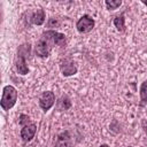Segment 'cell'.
Instances as JSON below:
<instances>
[{
  "mask_svg": "<svg viewBox=\"0 0 147 147\" xmlns=\"http://www.w3.org/2000/svg\"><path fill=\"white\" fill-rule=\"evenodd\" d=\"M139 94H140V106H144L145 103H147V79L140 85Z\"/></svg>",
  "mask_w": 147,
  "mask_h": 147,
  "instance_id": "obj_13",
  "label": "cell"
},
{
  "mask_svg": "<svg viewBox=\"0 0 147 147\" xmlns=\"http://www.w3.org/2000/svg\"><path fill=\"white\" fill-rule=\"evenodd\" d=\"M30 53V44H22L17 49L15 67L20 75H28L29 74V67L26 64V57Z\"/></svg>",
  "mask_w": 147,
  "mask_h": 147,
  "instance_id": "obj_1",
  "label": "cell"
},
{
  "mask_svg": "<svg viewBox=\"0 0 147 147\" xmlns=\"http://www.w3.org/2000/svg\"><path fill=\"white\" fill-rule=\"evenodd\" d=\"M71 144H72V139H71L70 132L67 130L61 132L57 136L55 141V147H71Z\"/></svg>",
  "mask_w": 147,
  "mask_h": 147,
  "instance_id": "obj_10",
  "label": "cell"
},
{
  "mask_svg": "<svg viewBox=\"0 0 147 147\" xmlns=\"http://www.w3.org/2000/svg\"><path fill=\"white\" fill-rule=\"evenodd\" d=\"M39 107L46 113L48 111L55 103V94L52 91H46L42 92L39 96Z\"/></svg>",
  "mask_w": 147,
  "mask_h": 147,
  "instance_id": "obj_6",
  "label": "cell"
},
{
  "mask_svg": "<svg viewBox=\"0 0 147 147\" xmlns=\"http://www.w3.org/2000/svg\"><path fill=\"white\" fill-rule=\"evenodd\" d=\"M53 42L49 38H47L46 36L41 34L40 39L36 42L34 46V54L38 57H48L51 54V51L53 48Z\"/></svg>",
  "mask_w": 147,
  "mask_h": 147,
  "instance_id": "obj_3",
  "label": "cell"
},
{
  "mask_svg": "<svg viewBox=\"0 0 147 147\" xmlns=\"http://www.w3.org/2000/svg\"><path fill=\"white\" fill-rule=\"evenodd\" d=\"M141 125H142V129H144L145 133L147 134V119H144V121H142V123H141Z\"/></svg>",
  "mask_w": 147,
  "mask_h": 147,
  "instance_id": "obj_17",
  "label": "cell"
},
{
  "mask_svg": "<svg viewBox=\"0 0 147 147\" xmlns=\"http://www.w3.org/2000/svg\"><path fill=\"white\" fill-rule=\"evenodd\" d=\"M100 147H109L107 144H102V145H100Z\"/></svg>",
  "mask_w": 147,
  "mask_h": 147,
  "instance_id": "obj_18",
  "label": "cell"
},
{
  "mask_svg": "<svg viewBox=\"0 0 147 147\" xmlns=\"http://www.w3.org/2000/svg\"><path fill=\"white\" fill-rule=\"evenodd\" d=\"M36 132H37V125H36V123L30 122V123H28V124H25V125L22 126L20 134H21V138H22V140L24 142H29V141H31L33 139Z\"/></svg>",
  "mask_w": 147,
  "mask_h": 147,
  "instance_id": "obj_8",
  "label": "cell"
},
{
  "mask_svg": "<svg viewBox=\"0 0 147 147\" xmlns=\"http://www.w3.org/2000/svg\"><path fill=\"white\" fill-rule=\"evenodd\" d=\"M94 25H95V22L90 15H83L76 23L77 31L80 33H88L90 31L93 30Z\"/></svg>",
  "mask_w": 147,
  "mask_h": 147,
  "instance_id": "obj_4",
  "label": "cell"
},
{
  "mask_svg": "<svg viewBox=\"0 0 147 147\" xmlns=\"http://www.w3.org/2000/svg\"><path fill=\"white\" fill-rule=\"evenodd\" d=\"M17 90L13 86V85H6L2 90V96H1V101H0V106L3 110H9L10 108H13L17 101Z\"/></svg>",
  "mask_w": 147,
  "mask_h": 147,
  "instance_id": "obj_2",
  "label": "cell"
},
{
  "mask_svg": "<svg viewBox=\"0 0 147 147\" xmlns=\"http://www.w3.org/2000/svg\"><path fill=\"white\" fill-rule=\"evenodd\" d=\"M105 5L108 10H115L122 5V1L121 0H106Z\"/></svg>",
  "mask_w": 147,
  "mask_h": 147,
  "instance_id": "obj_14",
  "label": "cell"
},
{
  "mask_svg": "<svg viewBox=\"0 0 147 147\" xmlns=\"http://www.w3.org/2000/svg\"><path fill=\"white\" fill-rule=\"evenodd\" d=\"M28 123H30V117H29L28 115L21 114V115H20V124L23 126V125H25V124H28Z\"/></svg>",
  "mask_w": 147,
  "mask_h": 147,
  "instance_id": "obj_16",
  "label": "cell"
},
{
  "mask_svg": "<svg viewBox=\"0 0 147 147\" xmlns=\"http://www.w3.org/2000/svg\"><path fill=\"white\" fill-rule=\"evenodd\" d=\"M114 25L117 29V31L123 32L125 30V18H124V14L121 13L119 15H117L114 18Z\"/></svg>",
  "mask_w": 147,
  "mask_h": 147,
  "instance_id": "obj_12",
  "label": "cell"
},
{
  "mask_svg": "<svg viewBox=\"0 0 147 147\" xmlns=\"http://www.w3.org/2000/svg\"><path fill=\"white\" fill-rule=\"evenodd\" d=\"M60 25V21L57 20V18H54V17H52V18H49V21H48V23H47V28H57Z\"/></svg>",
  "mask_w": 147,
  "mask_h": 147,
  "instance_id": "obj_15",
  "label": "cell"
},
{
  "mask_svg": "<svg viewBox=\"0 0 147 147\" xmlns=\"http://www.w3.org/2000/svg\"><path fill=\"white\" fill-rule=\"evenodd\" d=\"M29 21L34 25H42L46 20V14L42 8H38L32 13H28Z\"/></svg>",
  "mask_w": 147,
  "mask_h": 147,
  "instance_id": "obj_9",
  "label": "cell"
},
{
  "mask_svg": "<svg viewBox=\"0 0 147 147\" xmlns=\"http://www.w3.org/2000/svg\"><path fill=\"white\" fill-rule=\"evenodd\" d=\"M127 147H132V146H127Z\"/></svg>",
  "mask_w": 147,
  "mask_h": 147,
  "instance_id": "obj_20",
  "label": "cell"
},
{
  "mask_svg": "<svg viewBox=\"0 0 147 147\" xmlns=\"http://www.w3.org/2000/svg\"><path fill=\"white\" fill-rule=\"evenodd\" d=\"M71 100L69 99L68 95H62L57 101H56V109L57 110H68L71 107Z\"/></svg>",
  "mask_w": 147,
  "mask_h": 147,
  "instance_id": "obj_11",
  "label": "cell"
},
{
  "mask_svg": "<svg viewBox=\"0 0 147 147\" xmlns=\"http://www.w3.org/2000/svg\"><path fill=\"white\" fill-rule=\"evenodd\" d=\"M42 34L46 36L47 38H49L54 45H57L60 47H64L65 44H67V39H65V34L64 33L57 32L55 30H47Z\"/></svg>",
  "mask_w": 147,
  "mask_h": 147,
  "instance_id": "obj_7",
  "label": "cell"
},
{
  "mask_svg": "<svg viewBox=\"0 0 147 147\" xmlns=\"http://www.w3.org/2000/svg\"><path fill=\"white\" fill-rule=\"evenodd\" d=\"M60 70L64 77L74 76L77 74V65L72 59L65 57V59H62L60 61Z\"/></svg>",
  "mask_w": 147,
  "mask_h": 147,
  "instance_id": "obj_5",
  "label": "cell"
},
{
  "mask_svg": "<svg viewBox=\"0 0 147 147\" xmlns=\"http://www.w3.org/2000/svg\"><path fill=\"white\" fill-rule=\"evenodd\" d=\"M142 3H144L145 6H147V1H142Z\"/></svg>",
  "mask_w": 147,
  "mask_h": 147,
  "instance_id": "obj_19",
  "label": "cell"
}]
</instances>
